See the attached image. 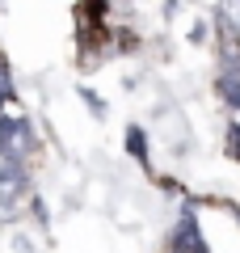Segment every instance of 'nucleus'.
<instances>
[{
	"label": "nucleus",
	"mask_w": 240,
	"mask_h": 253,
	"mask_svg": "<svg viewBox=\"0 0 240 253\" xmlns=\"http://www.w3.org/2000/svg\"><path fill=\"white\" fill-rule=\"evenodd\" d=\"M34 148V126L26 118H0V156L4 165H21V156Z\"/></svg>",
	"instance_id": "f257e3e1"
},
{
	"label": "nucleus",
	"mask_w": 240,
	"mask_h": 253,
	"mask_svg": "<svg viewBox=\"0 0 240 253\" xmlns=\"http://www.w3.org/2000/svg\"><path fill=\"white\" fill-rule=\"evenodd\" d=\"M26 194V169L0 161V207H17Z\"/></svg>",
	"instance_id": "f03ea898"
},
{
	"label": "nucleus",
	"mask_w": 240,
	"mask_h": 253,
	"mask_svg": "<svg viewBox=\"0 0 240 253\" xmlns=\"http://www.w3.org/2000/svg\"><path fill=\"white\" fill-rule=\"evenodd\" d=\"M194 249H206V245H202V232H198L194 211H181L177 228H173V253H194Z\"/></svg>",
	"instance_id": "7ed1b4c3"
},
{
	"label": "nucleus",
	"mask_w": 240,
	"mask_h": 253,
	"mask_svg": "<svg viewBox=\"0 0 240 253\" xmlns=\"http://www.w3.org/2000/svg\"><path fill=\"white\" fill-rule=\"evenodd\" d=\"M215 89H219V97L228 101L232 110H240V68H219Z\"/></svg>",
	"instance_id": "20e7f679"
},
{
	"label": "nucleus",
	"mask_w": 240,
	"mask_h": 253,
	"mask_svg": "<svg viewBox=\"0 0 240 253\" xmlns=\"http://www.w3.org/2000/svg\"><path fill=\"white\" fill-rule=\"evenodd\" d=\"M215 17H219V30H223V34L240 42V0H236V4H219Z\"/></svg>",
	"instance_id": "39448f33"
},
{
	"label": "nucleus",
	"mask_w": 240,
	"mask_h": 253,
	"mask_svg": "<svg viewBox=\"0 0 240 253\" xmlns=\"http://www.w3.org/2000/svg\"><path fill=\"white\" fill-rule=\"evenodd\" d=\"M126 148H131V152L139 156V161L148 156V139H143V131H139V126H131V131H126Z\"/></svg>",
	"instance_id": "423d86ee"
},
{
	"label": "nucleus",
	"mask_w": 240,
	"mask_h": 253,
	"mask_svg": "<svg viewBox=\"0 0 240 253\" xmlns=\"http://www.w3.org/2000/svg\"><path fill=\"white\" fill-rule=\"evenodd\" d=\"M228 156L240 161V123H232V131H228Z\"/></svg>",
	"instance_id": "0eeeda50"
},
{
	"label": "nucleus",
	"mask_w": 240,
	"mask_h": 253,
	"mask_svg": "<svg viewBox=\"0 0 240 253\" xmlns=\"http://www.w3.org/2000/svg\"><path fill=\"white\" fill-rule=\"evenodd\" d=\"M9 97H13V84L4 81V76H0V106H4V101H9Z\"/></svg>",
	"instance_id": "6e6552de"
},
{
	"label": "nucleus",
	"mask_w": 240,
	"mask_h": 253,
	"mask_svg": "<svg viewBox=\"0 0 240 253\" xmlns=\"http://www.w3.org/2000/svg\"><path fill=\"white\" fill-rule=\"evenodd\" d=\"M194 253H206V249H194Z\"/></svg>",
	"instance_id": "1a4fd4ad"
}]
</instances>
